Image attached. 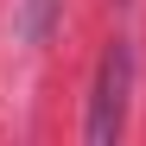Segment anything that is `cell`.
<instances>
[{
    "instance_id": "obj_1",
    "label": "cell",
    "mask_w": 146,
    "mask_h": 146,
    "mask_svg": "<svg viewBox=\"0 0 146 146\" xmlns=\"http://www.w3.org/2000/svg\"><path fill=\"white\" fill-rule=\"evenodd\" d=\"M127 95H133V44L114 38L102 64H95V83H89V121H83V140L89 146H108L127 127Z\"/></svg>"
}]
</instances>
